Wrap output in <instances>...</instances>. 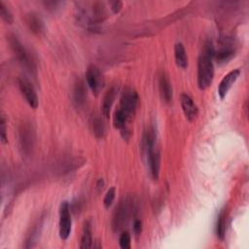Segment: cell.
Segmentation results:
<instances>
[{"label":"cell","instance_id":"obj_23","mask_svg":"<svg viewBox=\"0 0 249 249\" xmlns=\"http://www.w3.org/2000/svg\"><path fill=\"white\" fill-rule=\"evenodd\" d=\"M130 235L127 231H123L119 238L120 247L123 249H129L130 248Z\"/></svg>","mask_w":249,"mask_h":249},{"label":"cell","instance_id":"obj_19","mask_svg":"<svg viewBox=\"0 0 249 249\" xmlns=\"http://www.w3.org/2000/svg\"><path fill=\"white\" fill-rule=\"evenodd\" d=\"M91 225L89 221H87L84 224L83 228V234L81 237L80 248L82 249H89L92 245V235H91Z\"/></svg>","mask_w":249,"mask_h":249},{"label":"cell","instance_id":"obj_5","mask_svg":"<svg viewBox=\"0 0 249 249\" xmlns=\"http://www.w3.org/2000/svg\"><path fill=\"white\" fill-rule=\"evenodd\" d=\"M86 81L94 95H98L104 86L103 74L95 65H89L86 72Z\"/></svg>","mask_w":249,"mask_h":249},{"label":"cell","instance_id":"obj_26","mask_svg":"<svg viewBox=\"0 0 249 249\" xmlns=\"http://www.w3.org/2000/svg\"><path fill=\"white\" fill-rule=\"evenodd\" d=\"M122 6H123V3L120 2V1H115V2H111V9L112 11L117 14L121 11L122 9Z\"/></svg>","mask_w":249,"mask_h":249},{"label":"cell","instance_id":"obj_16","mask_svg":"<svg viewBox=\"0 0 249 249\" xmlns=\"http://www.w3.org/2000/svg\"><path fill=\"white\" fill-rule=\"evenodd\" d=\"M116 93H117V89L115 87H111L105 93L103 100H102V106H101V110H102V114L104 117L108 118L110 115V111L112 108V105L114 103L115 97H116Z\"/></svg>","mask_w":249,"mask_h":249},{"label":"cell","instance_id":"obj_15","mask_svg":"<svg viewBox=\"0 0 249 249\" xmlns=\"http://www.w3.org/2000/svg\"><path fill=\"white\" fill-rule=\"evenodd\" d=\"M73 100L77 107L85 105L87 100V89L82 81H77L73 89Z\"/></svg>","mask_w":249,"mask_h":249},{"label":"cell","instance_id":"obj_20","mask_svg":"<svg viewBox=\"0 0 249 249\" xmlns=\"http://www.w3.org/2000/svg\"><path fill=\"white\" fill-rule=\"evenodd\" d=\"M90 126H91L92 133L94 134L95 137H97V138H102V137L104 136V133H105V125H104V123H103L102 119L100 118V116L94 115V116L91 117V120H90Z\"/></svg>","mask_w":249,"mask_h":249},{"label":"cell","instance_id":"obj_25","mask_svg":"<svg viewBox=\"0 0 249 249\" xmlns=\"http://www.w3.org/2000/svg\"><path fill=\"white\" fill-rule=\"evenodd\" d=\"M132 229H133V232L135 233V235H139L142 231V222H141V220L135 219L133 221Z\"/></svg>","mask_w":249,"mask_h":249},{"label":"cell","instance_id":"obj_21","mask_svg":"<svg viewBox=\"0 0 249 249\" xmlns=\"http://www.w3.org/2000/svg\"><path fill=\"white\" fill-rule=\"evenodd\" d=\"M0 15H1V18H3V20L6 21L7 23L11 24L13 22V20H14L13 15H12L11 11L7 8V6L2 1H0Z\"/></svg>","mask_w":249,"mask_h":249},{"label":"cell","instance_id":"obj_18","mask_svg":"<svg viewBox=\"0 0 249 249\" xmlns=\"http://www.w3.org/2000/svg\"><path fill=\"white\" fill-rule=\"evenodd\" d=\"M226 229H227V211L225 208H223L218 215V219L216 223V234L219 239L223 240L225 238Z\"/></svg>","mask_w":249,"mask_h":249},{"label":"cell","instance_id":"obj_6","mask_svg":"<svg viewBox=\"0 0 249 249\" xmlns=\"http://www.w3.org/2000/svg\"><path fill=\"white\" fill-rule=\"evenodd\" d=\"M71 215L70 208L67 201H62L59 206V229L58 233L59 237L62 240H66L71 232Z\"/></svg>","mask_w":249,"mask_h":249},{"label":"cell","instance_id":"obj_3","mask_svg":"<svg viewBox=\"0 0 249 249\" xmlns=\"http://www.w3.org/2000/svg\"><path fill=\"white\" fill-rule=\"evenodd\" d=\"M132 211H133V202L131 199L125 198L120 202V204L116 208V211L113 217V222H112V227L115 231H119L124 227L130 215L132 214Z\"/></svg>","mask_w":249,"mask_h":249},{"label":"cell","instance_id":"obj_13","mask_svg":"<svg viewBox=\"0 0 249 249\" xmlns=\"http://www.w3.org/2000/svg\"><path fill=\"white\" fill-rule=\"evenodd\" d=\"M159 90H160L161 99L164 102L168 103L171 101L173 89H172V86L169 81V78L165 73H161L159 76Z\"/></svg>","mask_w":249,"mask_h":249},{"label":"cell","instance_id":"obj_2","mask_svg":"<svg viewBox=\"0 0 249 249\" xmlns=\"http://www.w3.org/2000/svg\"><path fill=\"white\" fill-rule=\"evenodd\" d=\"M9 44L14 53L22 64V66L32 75H36V64L30 52L20 43V41L14 35L9 36Z\"/></svg>","mask_w":249,"mask_h":249},{"label":"cell","instance_id":"obj_17","mask_svg":"<svg viewBox=\"0 0 249 249\" xmlns=\"http://www.w3.org/2000/svg\"><path fill=\"white\" fill-rule=\"evenodd\" d=\"M175 62L178 67L185 69L188 67V55L182 43H176L174 46Z\"/></svg>","mask_w":249,"mask_h":249},{"label":"cell","instance_id":"obj_10","mask_svg":"<svg viewBox=\"0 0 249 249\" xmlns=\"http://www.w3.org/2000/svg\"><path fill=\"white\" fill-rule=\"evenodd\" d=\"M18 87L19 89L24 96L26 102L30 107L33 109H36L38 107V96L36 93V90L34 89L32 84L25 78H19L18 79Z\"/></svg>","mask_w":249,"mask_h":249},{"label":"cell","instance_id":"obj_12","mask_svg":"<svg viewBox=\"0 0 249 249\" xmlns=\"http://www.w3.org/2000/svg\"><path fill=\"white\" fill-rule=\"evenodd\" d=\"M240 75L239 69H233L231 72H229L224 78L221 80L219 86H218V95L221 99L225 98L228 91L231 89V86L234 84V82L237 80V78Z\"/></svg>","mask_w":249,"mask_h":249},{"label":"cell","instance_id":"obj_11","mask_svg":"<svg viewBox=\"0 0 249 249\" xmlns=\"http://www.w3.org/2000/svg\"><path fill=\"white\" fill-rule=\"evenodd\" d=\"M180 102L186 119L189 122H194L197 118L198 108L193 98L187 93H182L180 96Z\"/></svg>","mask_w":249,"mask_h":249},{"label":"cell","instance_id":"obj_8","mask_svg":"<svg viewBox=\"0 0 249 249\" xmlns=\"http://www.w3.org/2000/svg\"><path fill=\"white\" fill-rule=\"evenodd\" d=\"M235 53L233 42L231 39H223L220 41L217 50L213 52V58L219 63H227Z\"/></svg>","mask_w":249,"mask_h":249},{"label":"cell","instance_id":"obj_9","mask_svg":"<svg viewBox=\"0 0 249 249\" xmlns=\"http://www.w3.org/2000/svg\"><path fill=\"white\" fill-rule=\"evenodd\" d=\"M143 154L146 158L151 177L153 178V180H158L160 168V155L159 150L157 149V146L149 148Z\"/></svg>","mask_w":249,"mask_h":249},{"label":"cell","instance_id":"obj_7","mask_svg":"<svg viewBox=\"0 0 249 249\" xmlns=\"http://www.w3.org/2000/svg\"><path fill=\"white\" fill-rule=\"evenodd\" d=\"M19 143L24 154H29L34 146L35 132L33 126L29 123H23L20 124L19 130Z\"/></svg>","mask_w":249,"mask_h":249},{"label":"cell","instance_id":"obj_22","mask_svg":"<svg viewBox=\"0 0 249 249\" xmlns=\"http://www.w3.org/2000/svg\"><path fill=\"white\" fill-rule=\"evenodd\" d=\"M115 195H116V190H115L114 187L110 188L106 192V195H105L104 199H103V204H104V206L106 208H109L112 205V203H113V201L115 199Z\"/></svg>","mask_w":249,"mask_h":249},{"label":"cell","instance_id":"obj_14","mask_svg":"<svg viewBox=\"0 0 249 249\" xmlns=\"http://www.w3.org/2000/svg\"><path fill=\"white\" fill-rule=\"evenodd\" d=\"M25 22L29 30L34 34H41L45 30L42 18L35 13H30L25 17Z\"/></svg>","mask_w":249,"mask_h":249},{"label":"cell","instance_id":"obj_4","mask_svg":"<svg viewBox=\"0 0 249 249\" xmlns=\"http://www.w3.org/2000/svg\"><path fill=\"white\" fill-rule=\"evenodd\" d=\"M138 101H139V97L137 92L132 89H126L122 93L119 109H121L126 115V117L130 120L135 114Z\"/></svg>","mask_w":249,"mask_h":249},{"label":"cell","instance_id":"obj_1","mask_svg":"<svg viewBox=\"0 0 249 249\" xmlns=\"http://www.w3.org/2000/svg\"><path fill=\"white\" fill-rule=\"evenodd\" d=\"M214 48L211 44L204 46L197 61V86L200 89H206L214 77L213 65Z\"/></svg>","mask_w":249,"mask_h":249},{"label":"cell","instance_id":"obj_24","mask_svg":"<svg viewBox=\"0 0 249 249\" xmlns=\"http://www.w3.org/2000/svg\"><path fill=\"white\" fill-rule=\"evenodd\" d=\"M7 129H6V122L4 117H1L0 121V138L3 143L7 142Z\"/></svg>","mask_w":249,"mask_h":249}]
</instances>
